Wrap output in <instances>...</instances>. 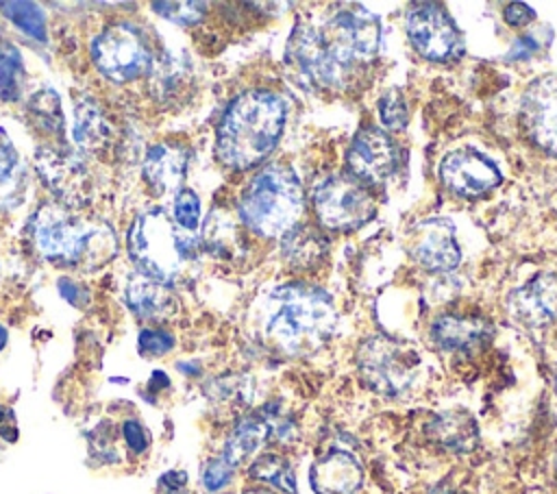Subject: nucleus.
Listing matches in <instances>:
<instances>
[{
  "label": "nucleus",
  "mask_w": 557,
  "mask_h": 494,
  "mask_svg": "<svg viewBox=\"0 0 557 494\" xmlns=\"http://www.w3.org/2000/svg\"><path fill=\"white\" fill-rule=\"evenodd\" d=\"M302 187L287 165H268L252 176L239 200V218L263 237H281L298 224Z\"/></svg>",
  "instance_id": "nucleus-4"
},
{
  "label": "nucleus",
  "mask_w": 557,
  "mask_h": 494,
  "mask_svg": "<svg viewBox=\"0 0 557 494\" xmlns=\"http://www.w3.org/2000/svg\"><path fill=\"white\" fill-rule=\"evenodd\" d=\"M174 348V337L163 329H141L137 337V350L144 357H157L165 355Z\"/></svg>",
  "instance_id": "nucleus-34"
},
{
  "label": "nucleus",
  "mask_w": 557,
  "mask_h": 494,
  "mask_svg": "<svg viewBox=\"0 0 557 494\" xmlns=\"http://www.w3.org/2000/svg\"><path fill=\"white\" fill-rule=\"evenodd\" d=\"M363 470L346 450H331L311 468V485L315 494H355L361 485Z\"/></svg>",
  "instance_id": "nucleus-17"
},
{
  "label": "nucleus",
  "mask_w": 557,
  "mask_h": 494,
  "mask_svg": "<svg viewBox=\"0 0 557 494\" xmlns=\"http://www.w3.org/2000/svg\"><path fill=\"white\" fill-rule=\"evenodd\" d=\"M187 168V152L174 144H157L144 159V178L157 194L178 192Z\"/></svg>",
  "instance_id": "nucleus-18"
},
{
  "label": "nucleus",
  "mask_w": 557,
  "mask_h": 494,
  "mask_svg": "<svg viewBox=\"0 0 557 494\" xmlns=\"http://www.w3.org/2000/svg\"><path fill=\"white\" fill-rule=\"evenodd\" d=\"M205 7L207 4H202V2H154L152 4V9L159 15L168 17V20L181 24V26L196 24L202 17Z\"/></svg>",
  "instance_id": "nucleus-32"
},
{
  "label": "nucleus",
  "mask_w": 557,
  "mask_h": 494,
  "mask_svg": "<svg viewBox=\"0 0 557 494\" xmlns=\"http://www.w3.org/2000/svg\"><path fill=\"white\" fill-rule=\"evenodd\" d=\"M490 333H492V329L485 320L455 316V313L440 316L431 326V335H433L435 344L444 350L470 348V346L487 339Z\"/></svg>",
  "instance_id": "nucleus-20"
},
{
  "label": "nucleus",
  "mask_w": 557,
  "mask_h": 494,
  "mask_svg": "<svg viewBox=\"0 0 557 494\" xmlns=\"http://www.w3.org/2000/svg\"><path fill=\"white\" fill-rule=\"evenodd\" d=\"M2 13L28 37L44 41L46 39V15L39 4L33 2H0Z\"/></svg>",
  "instance_id": "nucleus-28"
},
{
  "label": "nucleus",
  "mask_w": 557,
  "mask_h": 494,
  "mask_svg": "<svg viewBox=\"0 0 557 494\" xmlns=\"http://www.w3.org/2000/svg\"><path fill=\"white\" fill-rule=\"evenodd\" d=\"M274 413H268L261 411L257 416H246L242 418L233 433L228 435L226 444H224V450H222V457L233 466L237 468L242 461H246L248 457H252L261 444L274 435Z\"/></svg>",
  "instance_id": "nucleus-19"
},
{
  "label": "nucleus",
  "mask_w": 557,
  "mask_h": 494,
  "mask_svg": "<svg viewBox=\"0 0 557 494\" xmlns=\"http://www.w3.org/2000/svg\"><path fill=\"white\" fill-rule=\"evenodd\" d=\"M509 313L527 326H546L557 320V272H537L507 298Z\"/></svg>",
  "instance_id": "nucleus-16"
},
{
  "label": "nucleus",
  "mask_w": 557,
  "mask_h": 494,
  "mask_svg": "<svg viewBox=\"0 0 557 494\" xmlns=\"http://www.w3.org/2000/svg\"><path fill=\"white\" fill-rule=\"evenodd\" d=\"M94 65L113 83H128L152 67V54L141 33L128 24L104 28L91 41Z\"/></svg>",
  "instance_id": "nucleus-9"
},
{
  "label": "nucleus",
  "mask_w": 557,
  "mask_h": 494,
  "mask_svg": "<svg viewBox=\"0 0 557 494\" xmlns=\"http://www.w3.org/2000/svg\"><path fill=\"white\" fill-rule=\"evenodd\" d=\"M126 305L135 316L150 320L161 318L165 311H170L172 300L165 285L139 274L126 287Z\"/></svg>",
  "instance_id": "nucleus-24"
},
{
  "label": "nucleus",
  "mask_w": 557,
  "mask_h": 494,
  "mask_svg": "<svg viewBox=\"0 0 557 494\" xmlns=\"http://www.w3.org/2000/svg\"><path fill=\"white\" fill-rule=\"evenodd\" d=\"M281 250L289 265L309 270L326 257L329 244L318 229H313L309 224H296L283 235Z\"/></svg>",
  "instance_id": "nucleus-21"
},
{
  "label": "nucleus",
  "mask_w": 557,
  "mask_h": 494,
  "mask_svg": "<svg viewBox=\"0 0 557 494\" xmlns=\"http://www.w3.org/2000/svg\"><path fill=\"white\" fill-rule=\"evenodd\" d=\"M35 163L48 187L67 205H81L87 198L89 176L78 152L67 146H41Z\"/></svg>",
  "instance_id": "nucleus-14"
},
{
  "label": "nucleus",
  "mask_w": 557,
  "mask_h": 494,
  "mask_svg": "<svg viewBox=\"0 0 557 494\" xmlns=\"http://www.w3.org/2000/svg\"><path fill=\"white\" fill-rule=\"evenodd\" d=\"M111 139V126L94 100L78 102L74 111V141L89 152L102 150Z\"/></svg>",
  "instance_id": "nucleus-23"
},
{
  "label": "nucleus",
  "mask_w": 557,
  "mask_h": 494,
  "mask_svg": "<svg viewBox=\"0 0 557 494\" xmlns=\"http://www.w3.org/2000/svg\"><path fill=\"white\" fill-rule=\"evenodd\" d=\"M429 433L433 435V440H437L442 446L450 450H470L479 440L474 418L457 409L435 416L429 424Z\"/></svg>",
  "instance_id": "nucleus-22"
},
{
  "label": "nucleus",
  "mask_w": 557,
  "mask_h": 494,
  "mask_svg": "<svg viewBox=\"0 0 557 494\" xmlns=\"http://www.w3.org/2000/svg\"><path fill=\"white\" fill-rule=\"evenodd\" d=\"M233 466L220 455L215 459H211L207 466H205V472H202V483L209 492H218L222 490L224 485H228L231 477H233Z\"/></svg>",
  "instance_id": "nucleus-35"
},
{
  "label": "nucleus",
  "mask_w": 557,
  "mask_h": 494,
  "mask_svg": "<svg viewBox=\"0 0 557 494\" xmlns=\"http://www.w3.org/2000/svg\"><path fill=\"white\" fill-rule=\"evenodd\" d=\"M128 255L141 276L161 285L174 281L181 268L178 231L161 209L141 213L128 231Z\"/></svg>",
  "instance_id": "nucleus-6"
},
{
  "label": "nucleus",
  "mask_w": 557,
  "mask_h": 494,
  "mask_svg": "<svg viewBox=\"0 0 557 494\" xmlns=\"http://www.w3.org/2000/svg\"><path fill=\"white\" fill-rule=\"evenodd\" d=\"M544 46V41L537 39V33H527L518 37L509 50V59H529L533 52H537Z\"/></svg>",
  "instance_id": "nucleus-37"
},
{
  "label": "nucleus",
  "mask_w": 557,
  "mask_h": 494,
  "mask_svg": "<svg viewBox=\"0 0 557 494\" xmlns=\"http://www.w3.org/2000/svg\"><path fill=\"white\" fill-rule=\"evenodd\" d=\"M250 477L270 483L272 487L281 490L283 494H296V479H294L289 464L274 453L257 457L250 466Z\"/></svg>",
  "instance_id": "nucleus-26"
},
{
  "label": "nucleus",
  "mask_w": 557,
  "mask_h": 494,
  "mask_svg": "<svg viewBox=\"0 0 557 494\" xmlns=\"http://www.w3.org/2000/svg\"><path fill=\"white\" fill-rule=\"evenodd\" d=\"M381 24L361 4L331 15L322 26L296 24L287 41V59L318 87L339 89L357 65L374 59Z\"/></svg>",
  "instance_id": "nucleus-1"
},
{
  "label": "nucleus",
  "mask_w": 557,
  "mask_h": 494,
  "mask_svg": "<svg viewBox=\"0 0 557 494\" xmlns=\"http://www.w3.org/2000/svg\"><path fill=\"white\" fill-rule=\"evenodd\" d=\"M122 435H124L126 446H128L135 455L144 453V450L148 448V433H146V429L139 424V420H126V422L122 424Z\"/></svg>",
  "instance_id": "nucleus-36"
},
{
  "label": "nucleus",
  "mask_w": 557,
  "mask_h": 494,
  "mask_svg": "<svg viewBox=\"0 0 557 494\" xmlns=\"http://www.w3.org/2000/svg\"><path fill=\"white\" fill-rule=\"evenodd\" d=\"M20 172V155L7 135L4 128H0V192L11 187Z\"/></svg>",
  "instance_id": "nucleus-33"
},
{
  "label": "nucleus",
  "mask_w": 557,
  "mask_h": 494,
  "mask_svg": "<svg viewBox=\"0 0 557 494\" xmlns=\"http://www.w3.org/2000/svg\"><path fill=\"white\" fill-rule=\"evenodd\" d=\"M535 20V11L524 2H511L505 7V22L509 26H527Z\"/></svg>",
  "instance_id": "nucleus-38"
},
{
  "label": "nucleus",
  "mask_w": 557,
  "mask_h": 494,
  "mask_svg": "<svg viewBox=\"0 0 557 494\" xmlns=\"http://www.w3.org/2000/svg\"><path fill=\"white\" fill-rule=\"evenodd\" d=\"M440 178L453 194L476 198L500 183V172L496 163L485 155L470 148H459L442 159Z\"/></svg>",
  "instance_id": "nucleus-13"
},
{
  "label": "nucleus",
  "mask_w": 557,
  "mask_h": 494,
  "mask_svg": "<svg viewBox=\"0 0 557 494\" xmlns=\"http://www.w3.org/2000/svg\"><path fill=\"white\" fill-rule=\"evenodd\" d=\"M346 163L350 176L361 183H383L398 168V148L387 133L366 126L352 137Z\"/></svg>",
  "instance_id": "nucleus-12"
},
{
  "label": "nucleus",
  "mask_w": 557,
  "mask_h": 494,
  "mask_svg": "<svg viewBox=\"0 0 557 494\" xmlns=\"http://www.w3.org/2000/svg\"><path fill=\"white\" fill-rule=\"evenodd\" d=\"M418 355L385 335H372L357 350V368L366 385L385 396L405 394L418 374Z\"/></svg>",
  "instance_id": "nucleus-7"
},
{
  "label": "nucleus",
  "mask_w": 557,
  "mask_h": 494,
  "mask_svg": "<svg viewBox=\"0 0 557 494\" xmlns=\"http://www.w3.org/2000/svg\"><path fill=\"white\" fill-rule=\"evenodd\" d=\"M313 209L322 226L333 231H355L376 211L368 185L350 174H335L322 181L313 194Z\"/></svg>",
  "instance_id": "nucleus-8"
},
{
  "label": "nucleus",
  "mask_w": 557,
  "mask_h": 494,
  "mask_svg": "<svg viewBox=\"0 0 557 494\" xmlns=\"http://www.w3.org/2000/svg\"><path fill=\"white\" fill-rule=\"evenodd\" d=\"M205 242L213 252H228V248L237 242V231L226 215L213 211L205 226Z\"/></svg>",
  "instance_id": "nucleus-30"
},
{
  "label": "nucleus",
  "mask_w": 557,
  "mask_h": 494,
  "mask_svg": "<svg viewBox=\"0 0 557 494\" xmlns=\"http://www.w3.org/2000/svg\"><path fill=\"white\" fill-rule=\"evenodd\" d=\"M283 126V100L268 89H248L226 107L218 126L215 152L228 168H252L274 150Z\"/></svg>",
  "instance_id": "nucleus-2"
},
{
  "label": "nucleus",
  "mask_w": 557,
  "mask_h": 494,
  "mask_svg": "<svg viewBox=\"0 0 557 494\" xmlns=\"http://www.w3.org/2000/svg\"><path fill=\"white\" fill-rule=\"evenodd\" d=\"M28 111L33 115V122L37 128H41L48 135H61L63 133V111L59 96L52 89L37 91L30 102Z\"/></svg>",
  "instance_id": "nucleus-27"
},
{
  "label": "nucleus",
  "mask_w": 557,
  "mask_h": 494,
  "mask_svg": "<svg viewBox=\"0 0 557 494\" xmlns=\"http://www.w3.org/2000/svg\"><path fill=\"white\" fill-rule=\"evenodd\" d=\"M379 118L389 131H403L409 120L405 100L396 91H387L379 98Z\"/></svg>",
  "instance_id": "nucleus-31"
},
{
  "label": "nucleus",
  "mask_w": 557,
  "mask_h": 494,
  "mask_svg": "<svg viewBox=\"0 0 557 494\" xmlns=\"http://www.w3.org/2000/svg\"><path fill=\"white\" fill-rule=\"evenodd\" d=\"M172 218L174 224L185 231L191 233L198 229L200 224V200L191 189H178L174 196V205H172Z\"/></svg>",
  "instance_id": "nucleus-29"
},
{
  "label": "nucleus",
  "mask_w": 557,
  "mask_h": 494,
  "mask_svg": "<svg viewBox=\"0 0 557 494\" xmlns=\"http://www.w3.org/2000/svg\"><path fill=\"white\" fill-rule=\"evenodd\" d=\"M24 63L17 48L0 39V100L13 102L22 96Z\"/></svg>",
  "instance_id": "nucleus-25"
},
{
  "label": "nucleus",
  "mask_w": 557,
  "mask_h": 494,
  "mask_svg": "<svg viewBox=\"0 0 557 494\" xmlns=\"http://www.w3.org/2000/svg\"><path fill=\"white\" fill-rule=\"evenodd\" d=\"M405 28L411 46L429 61L446 63L463 54V39L446 9L437 2H413Z\"/></svg>",
  "instance_id": "nucleus-10"
},
{
  "label": "nucleus",
  "mask_w": 557,
  "mask_h": 494,
  "mask_svg": "<svg viewBox=\"0 0 557 494\" xmlns=\"http://www.w3.org/2000/svg\"><path fill=\"white\" fill-rule=\"evenodd\" d=\"M4 344H7V329L0 324V350L4 348Z\"/></svg>",
  "instance_id": "nucleus-40"
},
{
  "label": "nucleus",
  "mask_w": 557,
  "mask_h": 494,
  "mask_svg": "<svg viewBox=\"0 0 557 494\" xmlns=\"http://www.w3.org/2000/svg\"><path fill=\"white\" fill-rule=\"evenodd\" d=\"M244 494H272V492H268V490H246Z\"/></svg>",
  "instance_id": "nucleus-41"
},
{
  "label": "nucleus",
  "mask_w": 557,
  "mask_h": 494,
  "mask_svg": "<svg viewBox=\"0 0 557 494\" xmlns=\"http://www.w3.org/2000/svg\"><path fill=\"white\" fill-rule=\"evenodd\" d=\"M270 302L274 309L265 322V335L292 355L315 350L335 331V305L320 287L289 283L274 289Z\"/></svg>",
  "instance_id": "nucleus-3"
},
{
  "label": "nucleus",
  "mask_w": 557,
  "mask_h": 494,
  "mask_svg": "<svg viewBox=\"0 0 557 494\" xmlns=\"http://www.w3.org/2000/svg\"><path fill=\"white\" fill-rule=\"evenodd\" d=\"M431 494H453V492H448L446 487H437L435 492H431Z\"/></svg>",
  "instance_id": "nucleus-42"
},
{
  "label": "nucleus",
  "mask_w": 557,
  "mask_h": 494,
  "mask_svg": "<svg viewBox=\"0 0 557 494\" xmlns=\"http://www.w3.org/2000/svg\"><path fill=\"white\" fill-rule=\"evenodd\" d=\"M411 257L431 272H446L461 261V248L455 239V229L448 220L433 218L420 222L411 231Z\"/></svg>",
  "instance_id": "nucleus-15"
},
{
  "label": "nucleus",
  "mask_w": 557,
  "mask_h": 494,
  "mask_svg": "<svg viewBox=\"0 0 557 494\" xmlns=\"http://www.w3.org/2000/svg\"><path fill=\"white\" fill-rule=\"evenodd\" d=\"M520 124L537 148L557 157V74L542 76L524 89Z\"/></svg>",
  "instance_id": "nucleus-11"
},
{
  "label": "nucleus",
  "mask_w": 557,
  "mask_h": 494,
  "mask_svg": "<svg viewBox=\"0 0 557 494\" xmlns=\"http://www.w3.org/2000/svg\"><path fill=\"white\" fill-rule=\"evenodd\" d=\"M185 472H165L161 477V485L168 490V494H185Z\"/></svg>",
  "instance_id": "nucleus-39"
},
{
  "label": "nucleus",
  "mask_w": 557,
  "mask_h": 494,
  "mask_svg": "<svg viewBox=\"0 0 557 494\" xmlns=\"http://www.w3.org/2000/svg\"><path fill=\"white\" fill-rule=\"evenodd\" d=\"M30 235L35 248L52 261L78 263L87 259L96 242L113 244V235L107 226L74 218L59 205H44L30 222Z\"/></svg>",
  "instance_id": "nucleus-5"
}]
</instances>
